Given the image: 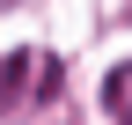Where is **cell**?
<instances>
[{"label": "cell", "mask_w": 132, "mask_h": 125, "mask_svg": "<svg viewBox=\"0 0 132 125\" xmlns=\"http://www.w3.org/2000/svg\"><path fill=\"white\" fill-rule=\"evenodd\" d=\"M37 66H44V52H7V59H0V111H7L22 88L37 96Z\"/></svg>", "instance_id": "obj_1"}, {"label": "cell", "mask_w": 132, "mask_h": 125, "mask_svg": "<svg viewBox=\"0 0 132 125\" xmlns=\"http://www.w3.org/2000/svg\"><path fill=\"white\" fill-rule=\"evenodd\" d=\"M103 103H110V118H125V125H132V66H118V74L103 81Z\"/></svg>", "instance_id": "obj_2"}]
</instances>
